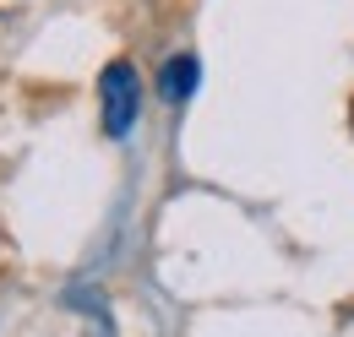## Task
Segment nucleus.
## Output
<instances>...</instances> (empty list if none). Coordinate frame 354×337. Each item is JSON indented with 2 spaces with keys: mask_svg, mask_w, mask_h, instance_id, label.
I'll use <instances>...</instances> for the list:
<instances>
[{
  "mask_svg": "<svg viewBox=\"0 0 354 337\" xmlns=\"http://www.w3.org/2000/svg\"><path fill=\"white\" fill-rule=\"evenodd\" d=\"M196 82H202V60H196V55H169L164 71H158V93H164L169 104H185V98L196 93Z\"/></svg>",
  "mask_w": 354,
  "mask_h": 337,
  "instance_id": "2",
  "label": "nucleus"
},
{
  "mask_svg": "<svg viewBox=\"0 0 354 337\" xmlns=\"http://www.w3.org/2000/svg\"><path fill=\"white\" fill-rule=\"evenodd\" d=\"M98 115H104V136L109 142H126L142 115V77H136L131 60H109L104 77H98Z\"/></svg>",
  "mask_w": 354,
  "mask_h": 337,
  "instance_id": "1",
  "label": "nucleus"
}]
</instances>
